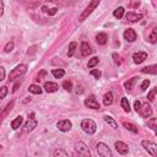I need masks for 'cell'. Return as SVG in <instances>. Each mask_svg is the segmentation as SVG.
Listing matches in <instances>:
<instances>
[{
	"label": "cell",
	"instance_id": "e0dca14e",
	"mask_svg": "<svg viewBox=\"0 0 157 157\" xmlns=\"http://www.w3.org/2000/svg\"><path fill=\"white\" fill-rule=\"evenodd\" d=\"M96 42H97L99 45H104V44L108 42V36H107L105 33H103V32L97 33V36H96Z\"/></svg>",
	"mask_w": 157,
	"mask_h": 157
},
{
	"label": "cell",
	"instance_id": "f907efd6",
	"mask_svg": "<svg viewBox=\"0 0 157 157\" xmlns=\"http://www.w3.org/2000/svg\"><path fill=\"white\" fill-rule=\"evenodd\" d=\"M0 148H1V145H0Z\"/></svg>",
	"mask_w": 157,
	"mask_h": 157
},
{
	"label": "cell",
	"instance_id": "9a60e30c",
	"mask_svg": "<svg viewBox=\"0 0 157 157\" xmlns=\"http://www.w3.org/2000/svg\"><path fill=\"white\" fill-rule=\"evenodd\" d=\"M43 88L45 90V92H48V93H53V92H56V91H58L59 86H58L55 82H52V81H47V82L44 83Z\"/></svg>",
	"mask_w": 157,
	"mask_h": 157
},
{
	"label": "cell",
	"instance_id": "8fae6325",
	"mask_svg": "<svg viewBox=\"0 0 157 157\" xmlns=\"http://www.w3.org/2000/svg\"><path fill=\"white\" fill-rule=\"evenodd\" d=\"M124 38H125L126 42H130L131 43V42H135L136 40L137 34H136V32L132 28H126L124 31Z\"/></svg>",
	"mask_w": 157,
	"mask_h": 157
},
{
	"label": "cell",
	"instance_id": "7dc6e473",
	"mask_svg": "<svg viewBox=\"0 0 157 157\" xmlns=\"http://www.w3.org/2000/svg\"><path fill=\"white\" fill-rule=\"evenodd\" d=\"M18 86H20V81H18V82H16V83L13 85V88H12V92H16V91H17V88H18Z\"/></svg>",
	"mask_w": 157,
	"mask_h": 157
},
{
	"label": "cell",
	"instance_id": "d590c367",
	"mask_svg": "<svg viewBox=\"0 0 157 157\" xmlns=\"http://www.w3.org/2000/svg\"><path fill=\"white\" fill-rule=\"evenodd\" d=\"M6 94H7V87L6 86L0 87V102L6 97Z\"/></svg>",
	"mask_w": 157,
	"mask_h": 157
},
{
	"label": "cell",
	"instance_id": "7a4b0ae2",
	"mask_svg": "<svg viewBox=\"0 0 157 157\" xmlns=\"http://www.w3.org/2000/svg\"><path fill=\"white\" fill-rule=\"evenodd\" d=\"M81 128H82V130H83L86 134H88V135L94 134L96 130H97V125H96V123H94L92 119H83V120L81 121Z\"/></svg>",
	"mask_w": 157,
	"mask_h": 157
},
{
	"label": "cell",
	"instance_id": "9c48e42d",
	"mask_svg": "<svg viewBox=\"0 0 157 157\" xmlns=\"http://www.w3.org/2000/svg\"><path fill=\"white\" fill-rule=\"evenodd\" d=\"M83 104L87 108H91V109H99V103H98V101L96 99L94 96H90L88 98H86Z\"/></svg>",
	"mask_w": 157,
	"mask_h": 157
},
{
	"label": "cell",
	"instance_id": "4316f807",
	"mask_svg": "<svg viewBox=\"0 0 157 157\" xmlns=\"http://www.w3.org/2000/svg\"><path fill=\"white\" fill-rule=\"evenodd\" d=\"M28 91H29L31 93H33V94H40V93H42V88H40L38 85H31V86L28 87Z\"/></svg>",
	"mask_w": 157,
	"mask_h": 157
},
{
	"label": "cell",
	"instance_id": "cb8c5ba5",
	"mask_svg": "<svg viewBox=\"0 0 157 157\" xmlns=\"http://www.w3.org/2000/svg\"><path fill=\"white\" fill-rule=\"evenodd\" d=\"M124 13H125V9H124L123 6H119L118 9H115V10H114L113 16H114L115 18H121V17L124 16Z\"/></svg>",
	"mask_w": 157,
	"mask_h": 157
},
{
	"label": "cell",
	"instance_id": "e575fe53",
	"mask_svg": "<svg viewBox=\"0 0 157 157\" xmlns=\"http://www.w3.org/2000/svg\"><path fill=\"white\" fill-rule=\"evenodd\" d=\"M147 126L155 131V130H156V118H151V119H148V120H147Z\"/></svg>",
	"mask_w": 157,
	"mask_h": 157
},
{
	"label": "cell",
	"instance_id": "d4e9b609",
	"mask_svg": "<svg viewBox=\"0 0 157 157\" xmlns=\"http://www.w3.org/2000/svg\"><path fill=\"white\" fill-rule=\"evenodd\" d=\"M120 105H121V108L124 109V112H126V113H129V112H130V104H129L128 98L123 97V98H121V101H120Z\"/></svg>",
	"mask_w": 157,
	"mask_h": 157
},
{
	"label": "cell",
	"instance_id": "6da1fadb",
	"mask_svg": "<svg viewBox=\"0 0 157 157\" xmlns=\"http://www.w3.org/2000/svg\"><path fill=\"white\" fill-rule=\"evenodd\" d=\"M99 2H101V0H91V2L86 6V9L81 12V15L78 16V22H83L92 12H93V10L99 5Z\"/></svg>",
	"mask_w": 157,
	"mask_h": 157
},
{
	"label": "cell",
	"instance_id": "277c9868",
	"mask_svg": "<svg viewBox=\"0 0 157 157\" xmlns=\"http://www.w3.org/2000/svg\"><path fill=\"white\" fill-rule=\"evenodd\" d=\"M141 145L152 157H157V145L155 142L148 141V140H144V141H141Z\"/></svg>",
	"mask_w": 157,
	"mask_h": 157
},
{
	"label": "cell",
	"instance_id": "d6a6232c",
	"mask_svg": "<svg viewBox=\"0 0 157 157\" xmlns=\"http://www.w3.org/2000/svg\"><path fill=\"white\" fill-rule=\"evenodd\" d=\"M156 93H157V90H156V88H152V90L148 92V94H147V99H148L150 102H153L155 98H156Z\"/></svg>",
	"mask_w": 157,
	"mask_h": 157
},
{
	"label": "cell",
	"instance_id": "ba28073f",
	"mask_svg": "<svg viewBox=\"0 0 157 157\" xmlns=\"http://www.w3.org/2000/svg\"><path fill=\"white\" fill-rule=\"evenodd\" d=\"M56 126H58V129H59L60 131L66 132V131L71 130L72 124H71V121H70V120H67V119H63V120H59V121L56 123Z\"/></svg>",
	"mask_w": 157,
	"mask_h": 157
},
{
	"label": "cell",
	"instance_id": "484cf974",
	"mask_svg": "<svg viewBox=\"0 0 157 157\" xmlns=\"http://www.w3.org/2000/svg\"><path fill=\"white\" fill-rule=\"evenodd\" d=\"M52 74H53V76H54L55 78H61V77L65 75V70H64V69H54V70L52 71Z\"/></svg>",
	"mask_w": 157,
	"mask_h": 157
},
{
	"label": "cell",
	"instance_id": "3957f363",
	"mask_svg": "<svg viewBox=\"0 0 157 157\" xmlns=\"http://www.w3.org/2000/svg\"><path fill=\"white\" fill-rule=\"evenodd\" d=\"M26 72H27V65H26V64H20V65H17L15 69H12V71H11L10 75H9V78H10V81L16 80V78H18L20 76H22V75L26 74Z\"/></svg>",
	"mask_w": 157,
	"mask_h": 157
},
{
	"label": "cell",
	"instance_id": "5b68a950",
	"mask_svg": "<svg viewBox=\"0 0 157 157\" xmlns=\"http://www.w3.org/2000/svg\"><path fill=\"white\" fill-rule=\"evenodd\" d=\"M97 153L102 157H112L113 153L110 151V148L108 147V145H105L104 142H98L97 144Z\"/></svg>",
	"mask_w": 157,
	"mask_h": 157
},
{
	"label": "cell",
	"instance_id": "f546056e",
	"mask_svg": "<svg viewBox=\"0 0 157 157\" xmlns=\"http://www.w3.org/2000/svg\"><path fill=\"white\" fill-rule=\"evenodd\" d=\"M53 156L54 157H58V156H63V157H67L69 156V153L65 151V150H61V148H58V150H55L54 152H53Z\"/></svg>",
	"mask_w": 157,
	"mask_h": 157
},
{
	"label": "cell",
	"instance_id": "681fc988",
	"mask_svg": "<svg viewBox=\"0 0 157 157\" xmlns=\"http://www.w3.org/2000/svg\"><path fill=\"white\" fill-rule=\"evenodd\" d=\"M42 11H43V12H47V11H48V9H47L45 6H43V7H42Z\"/></svg>",
	"mask_w": 157,
	"mask_h": 157
},
{
	"label": "cell",
	"instance_id": "7c38bea8",
	"mask_svg": "<svg viewBox=\"0 0 157 157\" xmlns=\"http://www.w3.org/2000/svg\"><path fill=\"white\" fill-rule=\"evenodd\" d=\"M146 59H147V53H145V52H137V53H134V55H132V60L137 65L144 63Z\"/></svg>",
	"mask_w": 157,
	"mask_h": 157
},
{
	"label": "cell",
	"instance_id": "1f68e13d",
	"mask_svg": "<svg viewBox=\"0 0 157 157\" xmlns=\"http://www.w3.org/2000/svg\"><path fill=\"white\" fill-rule=\"evenodd\" d=\"M63 87H64V90H65V91L71 92V91H72V82H71L70 80H66V81H64Z\"/></svg>",
	"mask_w": 157,
	"mask_h": 157
},
{
	"label": "cell",
	"instance_id": "8d00e7d4",
	"mask_svg": "<svg viewBox=\"0 0 157 157\" xmlns=\"http://www.w3.org/2000/svg\"><path fill=\"white\" fill-rule=\"evenodd\" d=\"M113 60H114V64L115 65H120L121 64V58H120V55L119 54H117V53H113Z\"/></svg>",
	"mask_w": 157,
	"mask_h": 157
},
{
	"label": "cell",
	"instance_id": "ee69618b",
	"mask_svg": "<svg viewBox=\"0 0 157 157\" xmlns=\"http://www.w3.org/2000/svg\"><path fill=\"white\" fill-rule=\"evenodd\" d=\"M56 11H58V9H56V7H53V9H49L47 12L52 16V15H55V13H56Z\"/></svg>",
	"mask_w": 157,
	"mask_h": 157
},
{
	"label": "cell",
	"instance_id": "b9f144b4",
	"mask_svg": "<svg viewBox=\"0 0 157 157\" xmlns=\"http://www.w3.org/2000/svg\"><path fill=\"white\" fill-rule=\"evenodd\" d=\"M140 107H141V102H140V101H135V102H134V109H135L136 112H139Z\"/></svg>",
	"mask_w": 157,
	"mask_h": 157
},
{
	"label": "cell",
	"instance_id": "603a6c76",
	"mask_svg": "<svg viewBox=\"0 0 157 157\" xmlns=\"http://www.w3.org/2000/svg\"><path fill=\"white\" fill-rule=\"evenodd\" d=\"M103 119H104V121H105L108 125H110L113 129H118V124H117V121L114 120V118H112L110 115H104Z\"/></svg>",
	"mask_w": 157,
	"mask_h": 157
},
{
	"label": "cell",
	"instance_id": "44dd1931",
	"mask_svg": "<svg viewBox=\"0 0 157 157\" xmlns=\"http://www.w3.org/2000/svg\"><path fill=\"white\" fill-rule=\"evenodd\" d=\"M123 126L126 129V130H129V131H131V132H134V134H137L139 132V129H137V126L136 125H134V124H131V123H129V121H123Z\"/></svg>",
	"mask_w": 157,
	"mask_h": 157
},
{
	"label": "cell",
	"instance_id": "4dcf8cb0",
	"mask_svg": "<svg viewBox=\"0 0 157 157\" xmlns=\"http://www.w3.org/2000/svg\"><path fill=\"white\" fill-rule=\"evenodd\" d=\"M148 39H150V42H151L152 44H155V43L157 42V28H153V29H152V32H151Z\"/></svg>",
	"mask_w": 157,
	"mask_h": 157
},
{
	"label": "cell",
	"instance_id": "c3c4849f",
	"mask_svg": "<svg viewBox=\"0 0 157 157\" xmlns=\"http://www.w3.org/2000/svg\"><path fill=\"white\" fill-rule=\"evenodd\" d=\"M31 99H32L31 97H26V99H23L22 102H23V103H27V102H31Z\"/></svg>",
	"mask_w": 157,
	"mask_h": 157
},
{
	"label": "cell",
	"instance_id": "ffe728a7",
	"mask_svg": "<svg viewBox=\"0 0 157 157\" xmlns=\"http://www.w3.org/2000/svg\"><path fill=\"white\" fill-rule=\"evenodd\" d=\"M137 78H139V77L135 76V77H131V78H129L128 81H125V82H124L125 90H126V91H131V90L134 88V85H135V82L137 81Z\"/></svg>",
	"mask_w": 157,
	"mask_h": 157
},
{
	"label": "cell",
	"instance_id": "ab89813d",
	"mask_svg": "<svg viewBox=\"0 0 157 157\" xmlns=\"http://www.w3.org/2000/svg\"><path fill=\"white\" fill-rule=\"evenodd\" d=\"M148 85H150V80H144L142 83H141V86H140L141 91H146L147 87H148Z\"/></svg>",
	"mask_w": 157,
	"mask_h": 157
},
{
	"label": "cell",
	"instance_id": "5bb4252c",
	"mask_svg": "<svg viewBox=\"0 0 157 157\" xmlns=\"http://www.w3.org/2000/svg\"><path fill=\"white\" fill-rule=\"evenodd\" d=\"M37 125H38V123H37V120L34 118H28V120L25 124V131L26 132H31L32 130H34V128H37Z\"/></svg>",
	"mask_w": 157,
	"mask_h": 157
},
{
	"label": "cell",
	"instance_id": "74e56055",
	"mask_svg": "<svg viewBox=\"0 0 157 157\" xmlns=\"http://www.w3.org/2000/svg\"><path fill=\"white\" fill-rule=\"evenodd\" d=\"M92 76H94L96 78H99L101 76H102V72H101V70H98V69H93V70H91V72H90Z\"/></svg>",
	"mask_w": 157,
	"mask_h": 157
},
{
	"label": "cell",
	"instance_id": "83f0119b",
	"mask_svg": "<svg viewBox=\"0 0 157 157\" xmlns=\"http://www.w3.org/2000/svg\"><path fill=\"white\" fill-rule=\"evenodd\" d=\"M98 63H99L98 56H93V58H91V59L88 60L87 66H88V69H93L94 66H97V65H98Z\"/></svg>",
	"mask_w": 157,
	"mask_h": 157
},
{
	"label": "cell",
	"instance_id": "30bf717a",
	"mask_svg": "<svg viewBox=\"0 0 157 157\" xmlns=\"http://www.w3.org/2000/svg\"><path fill=\"white\" fill-rule=\"evenodd\" d=\"M114 147L118 151V153H120V155H126L129 152V146L123 141H115L114 142Z\"/></svg>",
	"mask_w": 157,
	"mask_h": 157
},
{
	"label": "cell",
	"instance_id": "2e32d148",
	"mask_svg": "<svg viewBox=\"0 0 157 157\" xmlns=\"http://www.w3.org/2000/svg\"><path fill=\"white\" fill-rule=\"evenodd\" d=\"M80 52H81V55L82 56H88L92 53V49H91V47H90L88 43L82 42L81 43V47H80Z\"/></svg>",
	"mask_w": 157,
	"mask_h": 157
},
{
	"label": "cell",
	"instance_id": "8992f818",
	"mask_svg": "<svg viewBox=\"0 0 157 157\" xmlns=\"http://www.w3.org/2000/svg\"><path fill=\"white\" fill-rule=\"evenodd\" d=\"M75 152H76V155L82 156V157H90V156H91V152H90L87 145L83 144V142L76 144V146H75Z\"/></svg>",
	"mask_w": 157,
	"mask_h": 157
},
{
	"label": "cell",
	"instance_id": "f6af8a7d",
	"mask_svg": "<svg viewBox=\"0 0 157 157\" xmlns=\"http://www.w3.org/2000/svg\"><path fill=\"white\" fill-rule=\"evenodd\" d=\"M75 92H76L77 94H81V93L83 92V88H82V86H76V90H75Z\"/></svg>",
	"mask_w": 157,
	"mask_h": 157
},
{
	"label": "cell",
	"instance_id": "f1b7e54d",
	"mask_svg": "<svg viewBox=\"0 0 157 157\" xmlns=\"http://www.w3.org/2000/svg\"><path fill=\"white\" fill-rule=\"evenodd\" d=\"M77 48V43L76 42H71L69 45V52H67V56H72L75 54V50Z\"/></svg>",
	"mask_w": 157,
	"mask_h": 157
},
{
	"label": "cell",
	"instance_id": "4fadbf2b",
	"mask_svg": "<svg viewBox=\"0 0 157 157\" xmlns=\"http://www.w3.org/2000/svg\"><path fill=\"white\" fill-rule=\"evenodd\" d=\"M125 18L130 23H135V22H139L142 18V15L141 13H135V12H126L125 13Z\"/></svg>",
	"mask_w": 157,
	"mask_h": 157
},
{
	"label": "cell",
	"instance_id": "836d02e7",
	"mask_svg": "<svg viewBox=\"0 0 157 157\" xmlns=\"http://www.w3.org/2000/svg\"><path fill=\"white\" fill-rule=\"evenodd\" d=\"M13 42L12 40H10V42H7L6 43V45L4 47V52L5 53H10V52H12V49H13Z\"/></svg>",
	"mask_w": 157,
	"mask_h": 157
},
{
	"label": "cell",
	"instance_id": "60d3db41",
	"mask_svg": "<svg viewBox=\"0 0 157 157\" xmlns=\"http://www.w3.org/2000/svg\"><path fill=\"white\" fill-rule=\"evenodd\" d=\"M44 75H45V71H44V70H42V71H40V72L38 74V76L36 77V81H37V82H39V81L42 80V77H43Z\"/></svg>",
	"mask_w": 157,
	"mask_h": 157
},
{
	"label": "cell",
	"instance_id": "f35d334b",
	"mask_svg": "<svg viewBox=\"0 0 157 157\" xmlns=\"http://www.w3.org/2000/svg\"><path fill=\"white\" fill-rule=\"evenodd\" d=\"M140 6V1L139 0H132L130 4H129V7L130 9H137Z\"/></svg>",
	"mask_w": 157,
	"mask_h": 157
},
{
	"label": "cell",
	"instance_id": "52a82bcc",
	"mask_svg": "<svg viewBox=\"0 0 157 157\" xmlns=\"http://www.w3.org/2000/svg\"><path fill=\"white\" fill-rule=\"evenodd\" d=\"M139 113H140V115L142 118H148V117L152 115V107L146 102V103L141 104V107L139 109Z\"/></svg>",
	"mask_w": 157,
	"mask_h": 157
},
{
	"label": "cell",
	"instance_id": "bcb514c9",
	"mask_svg": "<svg viewBox=\"0 0 157 157\" xmlns=\"http://www.w3.org/2000/svg\"><path fill=\"white\" fill-rule=\"evenodd\" d=\"M4 15V2H2V0H0V16H2Z\"/></svg>",
	"mask_w": 157,
	"mask_h": 157
},
{
	"label": "cell",
	"instance_id": "7402d4cb",
	"mask_svg": "<svg viewBox=\"0 0 157 157\" xmlns=\"http://www.w3.org/2000/svg\"><path fill=\"white\" fill-rule=\"evenodd\" d=\"M112 103H113V93H112L110 91H108V92L103 96V104L108 107V105H110Z\"/></svg>",
	"mask_w": 157,
	"mask_h": 157
},
{
	"label": "cell",
	"instance_id": "d6986e66",
	"mask_svg": "<svg viewBox=\"0 0 157 157\" xmlns=\"http://www.w3.org/2000/svg\"><path fill=\"white\" fill-rule=\"evenodd\" d=\"M141 72L144 74H151V75H156L157 74V65H150V66H145L141 69Z\"/></svg>",
	"mask_w": 157,
	"mask_h": 157
},
{
	"label": "cell",
	"instance_id": "7bdbcfd3",
	"mask_svg": "<svg viewBox=\"0 0 157 157\" xmlns=\"http://www.w3.org/2000/svg\"><path fill=\"white\" fill-rule=\"evenodd\" d=\"M4 78H5V69L0 66V81H2Z\"/></svg>",
	"mask_w": 157,
	"mask_h": 157
},
{
	"label": "cell",
	"instance_id": "ac0fdd59",
	"mask_svg": "<svg viewBox=\"0 0 157 157\" xmlns=\"http://www.w3.org/2000/svg\"><path fill=\"white\" fill-rule=\"evenodd\" d=\"M22 123H23V117H22V115H17V117L11 121V128H12L13 130H16V129H18V128L21 126Z\"/></svg>",
	"mask_w": 157,
	"mask_h": 157
}]
</instances>
